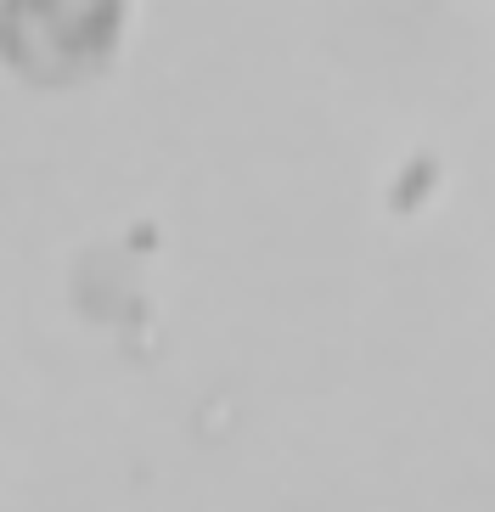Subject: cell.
I'll use <instances>...</instances> for the list:
<instances>
[{
    "label": "cell",
    "instance_id": "obj_1",
    "mask_svg": "<svg viewBox=\"0 0 495 512\" xmlns=\"http://www.w3.org/2000/svg\"><path fill=\"white\" fill-rule=\"evenodd\" d=\"M130 0H0V62L34 91H79L124 46Z\"/></svg>",
    "mask_w": 495,
    "mask_h": 512
}]
</instances>
